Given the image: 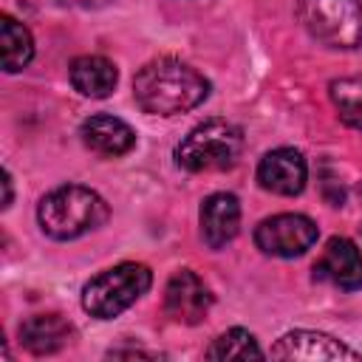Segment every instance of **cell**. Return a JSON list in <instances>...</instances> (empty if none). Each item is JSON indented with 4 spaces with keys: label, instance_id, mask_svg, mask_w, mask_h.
<instances>
[{
    "label": "cell",
    "instance_id": "obj_1",
    "mask_svg": "<svg viewBox=\"0 0 362 362\" xmlns=\"http://www.w3.org/2000/svg\"><path fill=\"white\" fill-rule=\"evenodd\" d=\"M133 96L144 113L175 116L198 107L209 96V82L175 57L150 59L133 79Z\"/></svg>",
    "mask_w": 362,
    "mask_h": 362
},
{
    "label": "cell",
    "instance_id": "obj_2",
    "mask_svg": "<svg viewBox=\"0 0 362 362\" xmlns=\"http://www.w3.org/2000/svg\"><path fill=\"white\" fill-rule=\"evenodd\" d=\"M110 209L105 198L82 184H65L51 189L40 206H37V221L40 229L54 238V240H74L82 238L85 232L99 229L107 221Z\"/></svg>",
    "mask_w": 362,
    "mask_h": 362
},
{
    "label": "cell",
    "instance_id": "obj_3",
    "mask_svg": "<svg viewBox=\"0 0 362 362\" xmlns=\"http://www.w3.org/2000/svg\"><path fill=\"white\" fill-rule=\"evenodd\" d=\"M243 153V130L226 119H206L175 147V161L187 173H223Z\"/></svg>",
    "mask_w": 362,
    "mask_h": 362
},
{
    "label": "cell",
    "instance_id": "obj_4",
    "mask_svg": "<svg viewBox=\"0 0 362 362\" xmlns=\"http://www.w3.org/2000/svg\"><path fill=\"white\" fill-rule=\"evenodd\" d=\"M153 283V274L144 263H119L113 269L99 272L82 288V308L90 317L113 320L124 308H130Z\"/></svg>",
    "mask_w": 362,
    "mask_h": 362
},
{
    "label": "cell",
    "instance_id": "obj_5",
    "mask_svg": "<svg viewBox=\"0 0 362 362\" xmlns=\"http://www.w3.org/2000/svg\"><path fill=\"white\" fill-rule=\"evenodd\" d=\"M303 28L328 48L362 45V6L359 0H297Z\"/></svg>",
    "mask_w": 362,
    "mask_h": 362
},
{
    "label": "cell",
    "instance_id": "obj_6",
    "mask_svg": "<svg viewBox=\"0 0 362 362\" xmlns=\"http://www.w3.org/2000/svg\"><path fill=\"white\" fill-rule=\"evenodd\" d=\"M317 240V223L297 212L263 218L255 229V243L272 257H297Z\"/></svg>",
    "mask_w": 362,
    "mask_h": 362
},
{
    "label": "cell",
    "instance_id": "obj_7",
    "mask_svg": "<svg viewBox=\"0 0 362 362\" xmlns=\"http://www.w3.org/2000/svg\"><path fill=\"white\" fill-rule=\"evenodd\" d=\"M212 308V291L209 286L192 272L178 269L164 288V311L170 320L181 325H198Z\"/></svg>",
    "mask_w": 362,
    "mask_h": 362
},
{
    "label": "cell",
    "instance_id": "obj_8",
    "mask_svg": "<svg viewBox=\"0 0 362 362\" xmlns=\"http://www.w3.org/2000/svg\"><path fill=\"white\" fill-rule=\"evenodd\" d=\"M314 277L345 291L362 288V252L348 238H331L314 260Z\"/></svg>",
    "mask_w": 362,
    "mask_h": 362
},
{
    "label": "cell",
    "instance_id": "obj_9",
    "mask_svg": "<svg viewBox=\"0 0 362 362\" xmlns=\"http://www.w3.org/2000/svg\"><path fill=\"white\" fill-rule=\"evenodd\" d=\"M308 178V167L300 150L294 147H277L266 153L257 164V181L263 189L274 195H300Z\"/></svg>",
    "mask_w": 362,
    "mask_h": 362
},
{
    "label": "cell",
    "instance_id": "obj_10",
    "mask_svg": "<svg viewBox=\"0 0 362 362\" xmlns=\"http://www.w3.org/2000/svg\"><path fill=\"white\" fill-rule=\"evenodd\" d=\"M272 356L274 359H362V354H356L354 348H348L345 342L320 334V331H288L283 334L274 345H272Z\"/></svg>",
    "mask_w": 362,
    "mask_h": 362
},
{
    "label": "cell",
    "instance_id": "obj_11",
    "mask_svg": "<svg viewBox=\"0 0 362 362\" xmlns=\"http://www.w3.org/2000/svg\"><path fill=\"white\" fill-rule=\"evenodd\" d=\"M240 229V204L232 192H212L201 204V238L209 249H223Z\"/></svg>",
    "mask_w": 362,
    "mask_h": 362
},
{
    "label": "cell",
    "instance_id": "obj_12",
    "mask_svg": "<svg viewBox=\"0 0 362 362\" xmlns=\"http://www.w3.org/2000/svg\"><path fill=\"white\" fill-rule=\"evenodd\" d=\"M79 136L88 150H93L99 156H110V158L124 156L136 147V130L110 113H96V116L85 119L79 127Z\"/></svg>",
    "mask_w": 362,
    "mask_h": 362
},
{
    "label": "cell",
    "instance_id": "obj_13",
    "mask_svg": "<svg viewBox=\"0 0 362 362\" xmlns=\"http://www.w3.org/2000/svg\"><path fill=\"white\" fill-rule=\"evenodd\" d=\"M17 337H20V345L34 356H48L68 345V339L74 337V328L59 314H34L20 322Z\"/></svg>",
    "mask_w": 362,
    "mask_h": 362
},
{
    "label": "cell",
    "instance_id": "obj_14",
    "mask_svg": "<svg viewBox=\"0 0 362 362\" xmlns=\"http://www.w3.org/2000/svg\"><path fill=\"white\" fill-rule=\"evenodd\" d=\"M68 76H71V85L74 90H79L82 96H90V99H105L113 93L116 88V65L105 57H76L68 68Z\"/></svg>",
    "mask_w": 362,
    "mask_h": 362
},
{
    "label": "cell",
    "instance_id": "obj_15",
    "mask_svg": "<svg viewBox=\"0 0 362 362\" xmlns=\"http://www.w3.org/2000/svg\"><path fill=\"white\" fill-rule=\"evenodd\" d=\"M0 42H3V68H6V74H17L31 62V57H34L31 31L20 20H14L11 14L0 17Z\"/></svg>",
    "mask_w": 362,
    "mask_h": 362
},
{
    "label": "cell",
    "instance_id": "obj_16",
    "mask_svg": "<svg viewBox=\"0 0 362 362\" xmlns=\"http://www.w3.org/2000/svg\"><path fill=\"white\" fill-rule=\"evenodd\" d=\"M331 102L339 113V119L354 127L356 133H362V76H342L334 79L328 85Z\"/></svg>",
    "mask_w": 362,
    "mask_h": 362
},
{
    "label": "cell",
    "instance_id": "obj_17",
    "mask_svg": "<svg viewBox=\"0 0 362 362\" xmlns=\"http://www.w3.org/2000/svg\"><path fill=\"white\" fill-rule=\"evenodd\" d=\"M204 356L206 359H260L263 351L246 328H229L218 339H212Z\"/></svg>",
    "mask_w": 362,
    "mask_h": 362
},
{
    "label": "cell",
    "instance_id": "obj_18",
    "mask_svg": "<svg viewBox=\"0 0 362 362\" xmlns=\"http://www.w3.org/2000/svg\"><path fill=\"white\" fill-rule=\"evenodd\" d=\"M54 3L71 6V8H102V6H107L110 0H54Z\"/></svg>",
    "mask_w": 362,
    "mask_h": 362
},
{
    "label": "cell",
    "instance_id": "obj_19",
    "mask_svg": "<svg viewBox=\"0 0 362 362\" xmlns=\"http://www.w3.org/2000/svg\"><path fill=\"white\" fill-rule=\"evenodd\" d=\"M3 189H6V198H3V209H8V206H11V173H8V170L3 173Z\"/></svg>",
    "mask_w": 362,
    "mask_h": 362
},
{
    "label": "cell",
    "instance_id": "obj_20",
    "mask_svg": "<svg viewBox=\"0 0 362 362\" xmlns=\"http://www.w3.org/2000/svg\"><path fill=\"white\" fill-rule=\"evenodd\" d=\"M356 192H359V201H362V181H359V187H356Z\"/></svg>",
    "mask_w": 362,
    "mask_h": 362
}]
</instances>
